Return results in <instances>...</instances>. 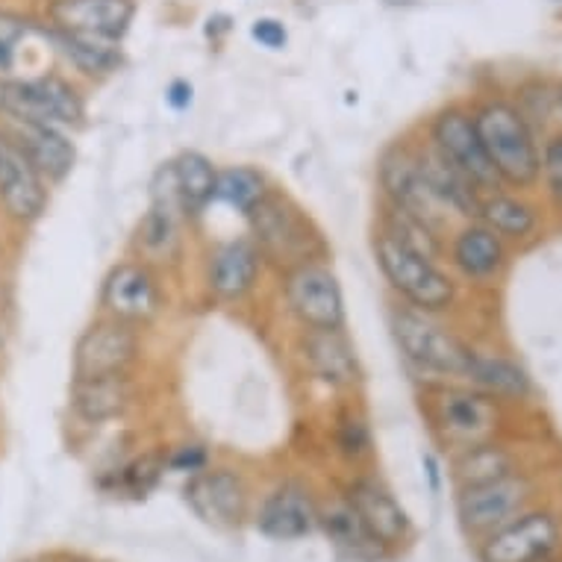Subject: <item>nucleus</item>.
<instances>
[{
	"mask_svg": "<svg viewBox=\"0 0 562 562\" xmlns=\"http://www.w3.org/2000/svg\"><path fill=\"white\" fill-rule=\"evenodd\" d=\"M348 504L360 513L362 521L383 544L404 542L409 533V518L404 507L378 480H357L348 492Z\"/></svg>",
	"mask_w": 562,
	"mask_h": 562,
	"instance_id": "aec40b11",
	"label": "nucleus"
},
{
	"mask_svg": "<svg viewBox=\"0 0 562 562\" xmlns=\"http://www.w3.org/2000/svg\"><path fill=\"white\" fill-rule=\"evenodd\" d=\"M318 525L324 527L327 539L336 544V551L341 557H348V560L371 562L383 557L386 544L371 533L369 525L362 521L360 513L350 507V504H336V507L318 513Z\"/></svg>",
	"mask_w": 562,
	"mask_h": 562,
	"instance_id": "5701e85b",
	"label": "nucleus"
},
{
	"mask_svg": "<svg viewBox=\"0 0 562 562\" xmlns=\"http://www.w3.org/2000/svg\"><path fill=\"white\" fill-rule=\"evenodd\" d=\"M138 360V333L133 324L103 318L92 324L75 345V378L127 374Z\"/></svg>",
	"mask_w": 562,
	"mask_h": 562,
	"instance_id": "9d476101",
	"label": "nucleus"
},
{
	"mask_svg": "<svg viewBox=\"0 0 562 562\" xmlns=\"http://www.w3.org/2000/svg\"><path fill=\"white\" fill-rule=\"evenodd\" d=\"M259 533L277 542H292V539H304L318 527V509L304 486L286 483V486L274 488L259 507L257 518Z\"/></svg>",
	"mask_w": 562,
	"mask_h": 562,
	"instance_id": "f3484780",
	"label": "nucleus"
},
{
	"mask_svg": "<svg viewBox=\"0 0 562 562\" xmlns=\"http://www.w3.org/2000/svg\"><path fill=\"white\" fill-rule=\"evenodd\" d=\"M166 101L175 106V110H186L189 103H192V86L186 83V80H175V83L168 86Z\"/></svg>",
	"mask_w": 562,
	"mask_h": 562,
	"instance_id": "4c0bfd02",
	"label": "nucleus"
},
{
	"mask_svg": "<svg viewBox=\"0 0 562 562\" xmlns=\"http://www.w3.org/2000/svg\"><path fill=\"white\" fill-rule=\"evenodd\" d=\"M283 295L289 310L306 330H341L345 327V297L330 268L318 259L286 271Z\"/></svg>",
	"mask_w": 562,
	"mask_h": 562,
	"instance_id": "423d86ee",
	"label": "nucleus"
},
{
	"mask_svg": "<svg viewBox=\"0 0 562 562\" xmlns=\"http://www.w3.org/2000/svg\"><path fill=\"white\" fill-rule=\"evenodd\" d=\"M50 36H54L65 59L75 65L77 71H83L86 77H110L121 68V59H124L121 42L77 36V33H63V30H50Z\"/></svg>",
	"mask_w": 562,
	"mask_h": 562,
	"instance_id": "bb28decb",
	"label": "nucleus"
},
{
	"mask_svg": "<svg viewBox=\"0 0 562 562\" xmlns=\"http://www.w3.org/2000/svg\"><path fill=\"white\" fill-rule=\"evenodd\" d=\"M374 257H378V266L389 280V286L415 310L439 313L453 304L457 289H453L451 277L436 266L430 254L413 248L389 227L374 236Z\"/></svg>",
	"mask_w": 562,
	"mask_h": 562,
	"instance_id": "7ed1b4c3",
	"label": "nucleus"
},
{
	"mask_svg": "<svg viewBox=\"0 0 562 562\" xmlns=\"http://www.w3.org/2000/svg\"><path fill=\"white\" fill-rule=\"evenodd\" d=\"M259 257L254 239H233L215 250L210 259V289L222 301H239L254 289L259 277Z\"/></svg>",
	"mask_w": 562,
	"mask_h": 562,
	"instance_id": "412c9836",
	"label": "nucleus"
},
{
	"mask_svg": "<svg viewBox=\"0 0 562 562\" xmlns=\"http://www.w3.org/2000/svg\"><path fill=\"white\" fill-rule=\"evenodd\" d=\"M159 465L157 460H150V457H145V460H136L133 465H127L124 469V483L130 486V492H136V495H145L154 483H157L159 477Z\"/></svg>",
	"mask_w": 562,
	"mask_h": 562,
	"instance_id": "f704fd0d",
	"label": "nucleus"
},
{
	"mask_svg": "<svg viewBox=\"0 0 562 562\" xmlns=\"http://www.w3.org/2000/svg\"><path fill=\"white\" fill-rule=\"evenodd\" d=\"M175 171V186L183 215H198L215 201V180H218V168L213 166V159H206L198 150H186L171 162Z\"/></svg>",
	"mask_w": 562,
	"mask_h": 562,
	"instance_id": "a878e982",
	"label": "nucleus"
},
{
	"mask_svg": "<svg viewBox=\"0 0 562 562\" xmlns=\"http://www.w3.org/2000/svg\"><path fill=\"white\" fill-rule=\"evenodd\" d=\"M513 474V457H509L504 448H495V445H471L465 448V453L457 462V480L460 486H480V483H488V480H498Z\"/></svg>",
	"mask_w": 562,
	"mask_h": 562,
	"instance_id": "7c9ffc66",
	"label": "nucleus"
},
{
	"mask_svg": "<svg viewBox=\"0 0 562 562\" xmlns=\"http://www.w3.org/2000/svg\"><path fill=\"white\" fill-rule=\"evenodd\" d=\"M10 136L19 142L33 166L42 171L47 183H59L71 175L77 162V148L65 127L54 124H12Z\"/></svg>",
	"mask_w": 562,
	"mask_h": 562,
	"instance_id": "6ab92c4d",
	"label": "nucleus"
},
{
	"mask_svg": "<svg viewBox=\"0 0 562 562\" xmlns=\"http://www.w3.org/2000/svg\"><path fill=\"white\" fill-rule=\"evenodd\" d=\"M250 36H254V42L268 47V50H283L289 42V33L286 27H283V21L277 19H257L250 24Z\"/></svg>",
	"mask_w": 562,
	"mask_h": 562,
	"instance_id": "c9c22d12",
	"label": "nucleus"
},
{
	"mask_svg": "<svg viewBox=\"0 0 562 562\" xmlns=\"http://www.w3.org/2000/svg\"><path fill=\"white\" fill-rule=\"evenodd\" d=\"M430 145L469 180L474 189H498V175L488 162L483 142L474 127V115L462 110H445L439 119L434 121L430 130Z\"/></svg>",
	"mask_w": 562,
	"mask_h": 562,
	"instance_id": "1a4fd4ad",
	"label": "nucleus"
},
{
	"mask_svg": "<svg viewBox=\"0 0 562 562\" xmlns=\"http://www.w3.org/2000/svg\"><path fill=\"white\" fill-rule=\"evenodd\" d=\"M380 186H383V192H386L395 210L425 222L427 227H434L439 203L434 201V194L427 192L418 162H415L409 150L392 148L389 154H383V159H380Z\"/></svg>",
	"mask_w": 562,
	"mask_h": 562,
	"instance_id": "dca6fc26",
	"label": "nucleus"
},
{
	"mask_svg": "<svg viewBox=\"0 0 562 562\" xmlns=\"http://www.w3.org/2000/svg\"><path fill=\"white\" fill-rule=\"evenodd\" d=\"M133 401V383L127 374L106 378H75L71 383V409L89 425H103L119 418Z\"/></svg>",
	"mask_w": 562,
	"mask_h": 562,
	"instance_id": "4be33fe9",
	"label": "nucleus"
},
{
	"mask_svg": "<svg viewBox=\"0 0 562 562\" xmlns=\"http://www.w3.org/2000/svg\"><path fill=\"white\" fill-rule=\"evenodd\" d=\"M430 401L436 430L451 445H483L498 430V404L492 395L474 389H439Z\"/></svg>",
	"mask_w": 562,
	"mask_h": 562,
	"instance_id": "6e6552de",
	"label": "nucleus"
},
{
	"mask_svg": "<svg viewBox=\"0 0 562 562\" xmlns=\"http://www.w3.org/2000/svg\"><path fill=\"white\" fill-rule=\"evenodd\" d=\"M339 448L345 457H353V460H360L371 451L369 425L362 422L360 415H345L339 422Z\"/></svg>",
	"mask_w": 562,
	"mask_h": 562,
	"instance_id": "2f4dec72",
	"label": "nucleus"
},
{
	"mask_svg": "<svg viewBox=\"0 0 562 562\" xmlns=\"http://www.w3.org/2000/svg\"><path fill=\"white\" fill-rule=\"evenodd\" d=\"M301 348L310 371L327 386L345 389L360 380L357 350L341 330H306Z\"/></svg>",
	"mask_w": 562,
	"mask_h": 562,
	"instance_id": "a211bd4d",
	"label": "nucleus"
},
{
	"mask_svg": "<svg viewBox=\"0 0 562 562\" xmlns=\"http://www.w3.org/2000/svg\"><path fill=\"white\" fill-rule=\"evenodd\" d=\"M530 486L525 477L507 474V477L488 480L480 486H465L460 495L462 527L471 533H495L498 527L513 521L518 509L525 507Z\"/></svg>",
	"mask_w": 562,
	"mask_h": 562,
	"instance_id": "ddd939ff",
	"label": "nucleus"
},
{
	"mask_svg": "<svg viewBox=\"0 0 562 562\" xmlns=\"http://www.w3.org/2000/svg\"><path fill=\"white\" fill-rule=\"evenodd\" d=\"M245 218L250 222L259 257L271 259L286 271L315 262L324 254L322 233L315 231L304 210L289 201L286 194L268 189L266 198Z\"/></svg>",
	"mask_w": 562,
	"mask_h": 562,
	"instance_id": "f03ea898",
	"label": "nucleus"
},
{
	"mask_svg": "<svg viewBox=\"0 0 562 562\" xmlns=\"http://www.w3.org/2000/svg\"><path fill=\"white\" fill-rule=\"evenodd\" d=\"M539 562H548V560H539Z\"/></svg>",
	"mask_w": 562,
	"mask_h": 562,
	"instance_id": "ea45409f",
	"label": "nucleus"
},
{
	"mask_svg": "<svg viewBox=\"0 0 562 562\" xmlns=\"http://www.w3.org/2000/svg\"><path fill=\"white\" fill-rule=\"evenodd\" d=\"M392 333H395L401 353L418 371L469 380L474 350L465 348L453 333H448L442 324L434 322L430 313L415 310V306H397L392 313Z\"/></svg>",
	"mask_w": 562,
	"mask_h": 562,
	"instance_id": "39448f33",
	"label": "nucleus"
},
{
	"mask_svg": "<svg viewBox=\"0 0 562 562\" xmlns=\"http://www.w3.org/2000/svg\"><path fill=\"white\" fill-rule=\"evenodd\" d=\"M101 304L110 318L136 327V324H148L162 310V289L148 266L121 262L103 280Z\"/></svg>",
	"mask_w": 562,
	"mask_h": 562,
	"instance_id": "f8f14e48",
	"label": "nucleus"
},
{
	"mask_svg": "<svg viewBox=\"0 0 562 562\" xmlns=\"http://www.w3.org/2000/svg\"><path fill=\"white\" fill-rule=\"evenodd\" d=\"M539 175L544 177L548 194L557 201V206H562V133L544 142L542 168H539Z\"/></svg>",
	"mask_w": 562,
	"mask_h": 562,
	"instance_id": "473e14b6",
	"label": "nucleus"
},
{
	"mask_svg": "<svg viewBox=\"0 0 562 562\" xmlns=\"http://www.w3.org/2000/svg\"><path fill=\"white\" fill-rule=\"evenodd\" d=\"M474 127L501 183L527 189L539 180L542 150L516 103L486 101L474 112Z\"/></svg>",
	"mask_w": 562,
	"mask_h": 562,
	"instance_id": "f257e3e1",
	"label": "nucleus"
},
{
	"mask_svg": "<svg viewBox=\"0 0 562 562\" xmlns=\"http://www.w3.org/2000/svg\"><path fill=\"white\" fill-rule=\"evenodd\" d=\"M453 266L460 268L462 274L471 277V280H486L495 271H501L504 266V241H501L498 233H492L486 224H471L457 236L453 241Z\"/></svg>",
	"mask_w": 562,
	"mask_h": 562,
	"instance_id": "393cba45",
	"label": "nucleus"
},
{
	"mask_svg": "<svg viewBox=\"0 0 562 562\" xmlns=\"http://www.w3.org/2000/svg\"><path fill=\"white\" fill-rule=\"evenodd\" d=\"M553 101H557V106H560V110H562V86H560V89H557V94H553Z\"/></svg>",
	"mask_w": 562,
	"mask_h": 562,
	"instance_id": "58836bf2",
	"label": "nucleus"
},
{
	"mask_svg": "<svg viewBox=\"0 0 562 562\" xmlns=\"http://www.w3.org/2000/svg\"><path fill=\"white\" fill-rule=\"evenodd\" d=\"M50 192L33 159L19 142L0 130V210L15 224H36L47 213Z\"/></svg>",
	"mask_w": 562,
	"mask_h": 562,
	"instance_id": "0eeeda50",
	"label": "nucleus"
},
{
	"mask_svg": "<svg viewBox=\"0 0 562 562\" xmlns=\"http://www.w3.org/2000/svg\"><path fill=\"white\" fill-rule=\"evenodd\" d=\"M469 380L477 383L495 397H525L530 392V380L516 362L504 360V357H483L474 353L471 357Z\"/></svg>",
	"mask_w": 562,
	"mask_h": 562,
	"instance_id": "c85d7f7f",
	"label": "nucleus"
},
{
	"mask_svg": "<svg viewBox=\"0 0 562 562\" xmlns=\"http://www.w3.org/2000/svg\"><path fill=\"white\" fill-rule=\"evenodd\" d=\"M0 119L10 124H54L68 130L83 124L86 103L63 77H7L0 80Z\"/></svg>",
	"mask_w": 562,
	"mask_h": 562,
	"instance_id": "20e7f679",
	"label": "nucleus"
},
{
	"mask_svg": "<svg viewBox=\"0 0 562 562\" xmlns=\"http://www.w3.org/2000/svg\"><path fill=\"white\" fill-rule=\"evenodd\" d=\"M24 36H27V24L15 15L0 12V71H10L15 65V54Z\"/></svg>",
	"mask_w": 562,
	"mask_h": 562,
	"instance_id": "72a5a7b5",
	"label": "nucleus"
},
{
	"mask_svg": "<svg viewBox=\"0 0 562 562\" xmlns=\"http://www.w3.org/2000/svg\"><path fill=\"white\" fill-rule=\"evenodd\" d=\"M266 177L259 175L257 168L248 166L224 168V171H218V180H215V198L241 215H248L266 198Z\"/></svg>",
	"mask_w": 562,
	"mask_h": 562,
	"instance_id": "c756f323",
	"label": "nucleus"
},
{
	"mask_svg": "<svg viewBox=\"0 0 562 562\" xmlns=\"http://www.w3.org/2000/svg\"><path fill=\"white\" fill-rule=\"evenodd\" d=\"M477 215L501 239H527L539 227V213L533 206L509 194H488L486 201H480Z\"/></svg>",
	"mask_w": 562,
	"mask_h": 562,
	"instance_id": "cd10ccee",
	"label": "nucleus"
},
{
	"mask_svg": "<svg viewBox=\"0 0 562 562\" xmlns=\"http://www.w3.org/2000/svg\"><path fill=\"white\" fill-rule=\"evenodd\" d=\"M136 12V0H50L45 15L50 30L124 42Z\"/></svg>",
	"mask_w": 562,
	"mask_h": 562,
	"instance_id": "9b49d317",
	"label": "nucleus"
},
{
	"mask_svg": "<svg viewBox=\"0 0 562 562\" xmlns=\"http://www.w3.org/2000/svg\"><path fill=\"white\" fill-rule=\"evenodd\" d=\"M418 162V171H422V180H425L427 192L434 194L436 203L442 206H451L460 215H474L480 206L477 189L465 180V177L457 171V168L448 162V159L439 154V150L430 145L425 154L415 157Z\"/></svg>",
	"mask_w": 562,
	"mask_h": 562,
	"instance_id": "b1692460",
	"label": "nucleus"
},
{
	"mask_svg": "<svg viewBox=\"0 0 562 562\" xmlns=\"http://www.w3.org/2000/svg\"><path fill=\"white\" fill-rule=\"evenodd\" d=\"M168 465L175 471H186V474H198L206 465V451H203L201 445H183L180 451L168 460Z\"/></svg>",
	"mask_w": 562,
	"mask_h": 562,
	"instance_id": "e433bc0d",
	"label": "nucleus"
},
{
	"mask_svg": "<svg viewBox=\"0 0 562 562\" xmlns=\"http://www.w3.org/2000/svg\"><path fill=\"white\" fill-rule=\"evenodd\" d=\"M186 501L192 509L215 527H239L248 513V495L241 480L227 469L198 471L186 486Z\"/></svg>",
	"mask_w": 562,
	"mask_h": 562,
	"instance_id": "2eb2a0df",
	"label": "nucleus"
},
{
	"mask_svg": "<svg viewBox=\"0 0 562 562\" xmlns=\"http://www.w3.org/2000/svg\"><path fill=\"white\" fill-rule=\"evenodd\" d=\"M560 542V527L548 513L513 518L483 544V562H539L548 560Z\"/></svg>",
	"mask_w": 562,
	"mask_h": 562,
	"instance_id": "4468645a",
	"label": "nucleus"
}]
</instances>
